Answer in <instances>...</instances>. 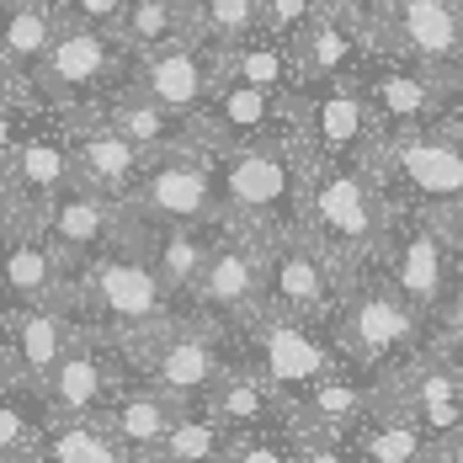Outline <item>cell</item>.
Segmentation results:
<instances>
[{
	"label": "cell",
	"mask_w": 463,
	"mask_h": 463,
	"mask_svg": "<svg viewBox=\"0 0 463 463\" xmlns=\"http://www.w3.org/2000/svg\"><path fill=\"white\" fill-rule=\"evenodd\" d=\"M128 213L139 224H219L224 192H219V155L208 144L165 149L144 165L139 192L128 197Z\"/></svg>",
	"instance_id": "52a82bcc"
},
{
	"label": "cell",
	"mask_w": 463,
	"mask_h": 463,
	"mask_svg": "<svg viewBox=\"0 0 463 463\" xmlns=\"http://www.w3.org/2000/svg\"><path fill=\"white\" fill-rule=\"evenodd\" d=\"M123 437L107 426V416H59L43 426L38 463H123Z\"/></svg>",
	"instance_id": "f546056e"
},
{
	"label": "cell",
	"mask_w": 463,
	"mask_h": 463,
	"mask_svg": "<svg viewBox=\"0 0 463 463\" xmlns=\"http://www.w3.org/2000/svg\"><path fill=\"white\" fill-rule=\"evenodd\" d=\"M437 463H463V426L442 442V448H437Z\"/></svg>",
	"instance_id": "b9f144b4"
},
{
	"label": "cell",
	"mask_w": 463,
	"mask_h": 463,
	"mask_svg": "<svg viewBox=\"0 0 463 463\" xmlns=\"http://www.w3.org/2000/svg\"><path fill=\"white\" fill-rule=\"evenodd\" d=\"M128 346H139L144 352V368H149V383L155 389H165L171 400H182V405H197V400H208L219 383H224V346H219V335L208 330V325H165V330H155V335H144V341H128Z\"/></svg>",
	"instance_id": "2e32d148"
},
{
	"label": "cell",
	"mask_w": 463,
	"mask_h": 463,
	"mask_svg": "<svg viewBox=\"0 0 463 463\" xmlns=\"http://www.w3.org/2000/svg\"><path fill=\"white\" fill-rule=\"evenodd\" d=\"M70 22H91V27H107V33H123V16L134 0H59Z\"/></svg>",
	"instance_id": "74e56055"
},
{
	"label": "cell",
	"mask_w": 463,
	"mask_h": 463,
	"mask_svg": "<svg viewBox=\"0 0 463 463\" xmlns=\"http://www.w3.org/2000/svg\"><path fill=\"white\" fill-rule=\"evenodd\" d=\"M64 123H70V144H75V171H80V182L96 186V192H107V197H118V203H128L144 182L149 155H144L139 144L128 139L101 107L70 112Z\"/></svg>",
	"instance_id": "44dd1931"
},
{
	"label": "cell",
	"mask_w": 463,
	"mask_h": 463,
	"mask_svg": "<svg viewBox=\"0 0 463 463\" xmlns=\"http://www.w3.org/2000/svg\"><path fill=\"white\" fill-rule=\"evenodd\" d=\"M293 53H298V70H304V80L357 75V59H368V33H357L352 22H341V16L320 11V16L304 27V38L293 43Z\"/></svg>",
	"instance_id": "4316f807"
},
{
	"label": "cell",
	"mask_w": 463,
	"mask_h": 463,
	"mask_svg": "<svg viewBox=\"0 0 463 463\" xmlns=\"http://www.w3.org/2000/svg\"><path fill=\"white\" fill-rule=\"evenodd\" d=\"M378 405H383V389L352 383L346 373L335 368L330 378H320V383L304 394L298 420H304V426H325V431H352V426H357V420H368Z\"/></svg>",
	"instance_id": "4dcf8cb0"
},
{
	"label": "cell",
	"mask_w": 463,
	"mask_h": 463,
	"mask_svg": "<svg viewBox=\"0 0 463 463\" xmlns=\"http://www.w3.org/2000/svg\"><path fill=\"white\" fill-rule=\"evenodd\" d=\"M420 320L426 315L383 278V282H368V288H346V298L335 309V341L363 368H389L416 346Z\"/></svg>",
	"instance_id": "9c48e42d"
},
{
	"label": "cell",
	"mask_w": 463,
	"mask_h": 463,
	"mask_svg": "<svg viewBox=\"0 0 463 463\" xmlns=\"http://www.w3.org/2000/svg\"><path fill=\"white\" fill-rule=\"evenodd\" d=\"M197 134H203V144H208L213 155H219V149H234V144L282 139V134H293V96L224 75L213 107L197 118Z\"/></svg>",
	"instance_id": "7402d4cb"
},
{
	"label": "cell",
	"mask_w": 463,
	"mask_h": 463,
	"mask_svg": "<svg viewBox=\"0 0 463 463\" xmlns=\"http://www.w3.org/2000/svg\"><path fill=\"white\" fill-rule=\"evenodd\" d=\"M304 186H309V149L298 144V134L219 149L224 219L240 230L267 240L304 230Z\"/></svg>",
	"instance_id": "6da1fadb"
},
{
	"label": "cell",
	"mask_w": 463,
	"mask_h": 463,
	"mask_svg": "<svg viewBox=\"0 0 463 463\" xmlns=\"http://www.w3.org/2000/svg\"><path fill=\"white\" fill-rule=\"evenodd\" d=\"M389 250V282L416 304L420 315H442L448 293H453V240L442 230L437 213L420 208H394V230L383 240Z\"/></svg>",
	"instance_id": "4fadbf2b"
},
{
	"label": "cell",
	"mask_w": 463,
	"mask_h": 463,
	"mask_svg": "<svg viewBox=\"0 0 463 463\" xmlns=\"http://www.w3.org/2000/svg\"><path fill=\"white\" fill-rule=\"evenodd\" d=\"M267 22V0H197V33L219 48L256 38Z\"/></svg>",
	"instance_id": "836d02e7"
},
{
	"label": "cell",
	"mask_w": 463,
	"mask_h": 463,
	"mask_svg": "<svg viewBox=\"0 0 463 463\" xmlns=\"http://www.w3.org/2000/svg\"><path fill=\"white\" fill-rule=\"evenodd\" d=\"M442 346H448V357H463V282L442 304Z\"/></svg>",
	"instance_id": "f35d334b"
},
{
	"label": "cell",
	"mask_w": 463,
	"mask_h": 463,
	"mask_svg": "<svg viewBox=\"0 0 463 463\" xmlns=\"http://www.w3.org/2000/svg\"><path fill=\"white\" fill-rule=\"evenodd\" d=\"M394 230V197L363 160H315L304 186V234H315L335 261H368Z\"/></svg>",
	"instance_id": "3957f363"
},
{
	"label": "cell",
	"mask_w": 463,
	"mask_h": 463,
	"mask_svg": "<svg viewBox=\"0 0 463 463\" xmlns=\"http://www.w3.org/2000/svg\"><path fill=\"white\" fill-rule=\"evenodd\" d=\"M176 298L182 293L160 278V267L144 256L139 240L86 261L70 288V304L80 309L86 330L123 335V341H144V335L176 325Z\"/></svg>",
	"instance_id": "7a4b0ae2"
},
{
	"label": "cell",
	"mask_w": 463,
	"mask_h": 463,
	"mask_svg": "<svg viewBox=\"0 0 463 463\" xmlns=\"http://www.w3.org/2000/svg\"><path fill=\"white\" fill-rule=\"evenodd\" d=\"M0 182H5V203H22L33 213H43L59 192L80 182L75 171V144H70V123L64 128H16L5 118L0 128Z\"/></svg>",
	"instance_id": "5bb4252c"
},
{
	"label": "cell",
	"mask_w": 463,
	"mask_h": 463,
	"mask_svg": "<svg viewBox=\"0 0 463 463\" xmlns=\"http://www.w3.org/2000/svg\"><path fill=\"white\" fill-rule=\"evenodd\" d=\"M234 442H240V431L208 400H197V405H182V416L171 426L165 448L149 463H230Z\"/></svg>",
	"instance_id": "83f0119b"
},
{
	"label": "cell",
	"mask_w": 463,
	"mask_h": 463,
	"mask_svg": "<svg viewBox=\"0 0 463 463\" xmlns=\"http://www.w3.org/2000/svg\"><path fill=\"white\" fill-rule=\"evenodd\" d=\"M250 325V368L267 373V383L278 389L282 400L298 411L304 394L335 373V352L320 330L298 315H278V309H261Z\"/></svg>",
	"instance_id": "7c38bea8"
},
{
	"label": "cell",
	"mask_w": 463,
	"mask_h": 463,
	"mask_svg": "<svg viewBox=\"0 0 463 463\" xmlns=\"http://www.w3.org/2000/svg\"><path fill=\"white\" fill-rule=\"evenodd\" d=\"M197 33V0H134L123 16V43L134 53L165 48Z\"/></svg>",
	"instance_id": "1f68e13d"
},
{
	"label": "cell",
	"mask_w": 463,
	"mask_h": 463,
	"mask_svg": "<svg viewBox=\"0 0 463 463\" xmlns=\"http://www.w3.org/2000/svg\"><path fill=\"white\" fill-rule=\"evenodd\" d=\"M80 335H86V320H80V309L70 298L27 304V309L5 304V378L43 383Z\"/></svg>",
	"instance_id": "ffe728a7"
},
{
	"label": "cell",
	"mask_w": 463,
	"mask_h": 463,
	"mask_svg": "<svg viewBox=\"0 0 463 463\" xmlns=\"http://www.w3.org/2000/svg\"><path fill=\"white\" fill-rule=\"evenodd\" d=\"M293 134L315 160H368L378 144V118L357 75L304 80L293 96Z\"/></svg>",
	"instance_id": "ba28073f"
},
{
	"label": "cell",
	"mask_w": 463,
	"mask_h": 463,
	"mask_svg": "<svg viewBox=\"0 0 463 463\" xmlns=\"http://www.w3.org/2000/svg\"><path fill=\"white\" fill-rule=\"evenodd\" d=\"M128 139L139 144L144 155L155 160V155H165V149H182V144H203L197 134V123L182 118V112H171V107H160L155 96L134 91V86H123V91H112L107 101H96Z\"/></svg>",
	"instance_id": "d4e9b609"
},
{
	"label": "cell",
	"mask_w": 463,
	"mask_h": 463,
	"mask_svg": "<svg viewBox=\"0 0 463 463\" xmlns=\"http://www.w3.org/2000/svg\"><path fill=\"white\" fill-rule=\"evenodd\" d=\"M38 219H43L48 240L70 256L75 272H80L86 261H96V256H107V250H118V245L134 240V213H128V203H118V197H107V192H96V186H86V182H75L70 192H59Z\"/></svg>",
	"instance_id": "d6986e66"
},
{
	"label": "cell",
	"mask_w": 463,
	"mask_h": 463,
	"mask_svg": "<svg viewBox=\"0 0 463 463\" xmlns=\"http://www.w3.org/2000/svg\"><path fill=\"white\" fill-rule=\"evenodd\" d=\"M203 315L219 320H256L267 309V234H250L224 219L219 245L203 267V282L192 288Z\"/></svg>",
	"instance_id": "9a60e30c"
},
{
	"label": "cell",
	"mask_w": 463,
	"mask_h": 463,
	"mask_svg": "<svg viewBox=\"0 0 463 463\" xmlns=\"http://www.w3.org/2000/svg\"><path fill=\"white\" fill-rule=\"evenodd\" d=\"M182 416V400H171L165 389H128V394H118L112 405H107V426L123 437V448L128 453H144V458H155L160 448H165V437H171V426Z\"/></svg>",
	"instance_id": "484cf974"
},
{
	"label": "cell",
	"mask_w": 463,
	"mask_h": 463,
	"mask_svg": "<svg viewBox=\"0 0 463 463\" xmlns=\"http://www.w3.org/2000/svg\"><path fill=\"white\" fill-rule=\"evenodd\" d=\"M426 453H431L426 426H420L411 411H400V405L389 400V389H383L378 420H373V431L363 437V458L368 463H426Z\"/></svg>",
	"instance_id": "d6a6232c"
},
{
	"label": "cell",
	"mask_w": 463,
	"mask_h": 463,
	"mask_svg": "<svg viewBox=\"0 0 463 463\" xmlns=\"http://www.w3.org/2000/svg\"><path fill=\"white\" fill-rule=\"evenodd\" d=\"M128 86L197 123L213 107L219 86H224V48L208 43L203 33H192V38H176V43H165V48L134 53Z\"/></svg>",
	"instance_id": "8fae6325"
},
{
	"label": "cell",
	"mask_w": 463,
	"mask_h": 463,
	"mask_svg": "<svg viewBox=\"0 0 463 463\" xmlns=\"http://www.w3.org/2000/svg\"><path fill=\"white\" fill-rule=\"evenodd\" d=\"M315 16H320V0H267V22H261V33L293 48Z\"/></svg>",
	"instance_id": "e575fe53"
},
{
	"label": "cell",
	"mask_w": 463,
	"mask_h": 463,
	"mask_svg": "<svg viewBox=\"0 0 463 463\" xmlns=\"http://www.w3.org/2000/svg\"><path fill=\"white\" fill-rule=\"evenodd\" d=\"M373 59H378V70H373L368 80L363 75L357 80L368 91L373 118H378V139L383 134H416V128L448 123V107H453V96L463 86L420 70V64H405V59H383V53H373Z\"/></svg>",
	"instance_id": "ac0fdd59"
},
{
	"label": "cell",
	"mask_w": 463,
	"mask_h": 463,
	"mask_svg": "<svg viewBox=\"0 0 463 463\" xmlns=\"http://www.w3.org/2000/svg\"><path fill=\"white\" fill-rule=\"evenodd\" d=\"M123 70H134V48L123 43V33H107V27H91V22H70L64 16V33L53 53L43 59V70L33 75L27 96L38 107H53V112H86L101 101V91H112L123 80Z\"/></svg>",
	"instance_id": "5b68a950"
},
{
	"label": "cell",
	"mask_w": 463,
	"mask_h": 463,
	"mask_svg": "<svg viewBox=\"0 0 463 463\" xmlns=\"http://www.w3.org/2000/svg\"><path fill=\"white\" fill-rule=\"evenodd\" d=\"M368 53L405 59L463 86V0H378Z\"/></svg>",
	"instance_id": "8992f818"
},
{
	"label": "cell",
	"mask_w": 463,
	"mask_h": 463,
	"mask_svg": "<svg viewBox=\"0 0 463 463\" xmlns=\"http://www.w3.org/2000/svg\"><path fill=\"white\" fill-rule=\"evenodd\" d=\"M373 5H378V0H320V11H330V16H341V22H352L357 33H368Z\"/></svg>",
	"instance_id": "ab89813d"
},
{
	"label": "cell",
	"mask_w": 463,
	"mask_h": 463,
	"mask_svg": "<svg viewBox=\"0 0 463 463\" xmlns=\"http://www.w3.org/2000/svg\"><path fill=\"white\" fill-rule=\"evenodd\" d=\"M38 389H43V400H48V420H59V416H107V405L118 400V394H112L107 346L86 330V335L59 357V368L48 373Z\"/></svg>",
	"instance_id": "cb8c5ba5"
},
{
	"label": "cell",
	"mask_w": 463,
	"mask_h": 463,
	"mask_svg": "<svg viewBox=\"0 0 463 463\" xmlns=\"http://www.w3.org/2000/svg\"><path fill=\"white\" fill-rule=\"evenodd\" d=\"M346 261H335L315 234L293 230L267 240V309L320 320L346 298Z\"/></svg>",
	"instance_id": "30bf717a"
},
{
	"label": "cell",
	"mask_w": 463,
	"mask_h": 463,
	"mask_svg": "<svg viewBox=\"0 0 463 463\" xmlns=\"http://www.w3.org/2000/svg\"><path fill=\"white\" fill-rule=\"evenodd\" d=\"M383 192L405 197L420 213H448L463 203V128L437 123L416 134H383L363 160Z\"/></svg>",
	"instance_id": "277c9868"
},
{
	"label": "cell",
	"mask_w": 463,
	"mask_h": 463,
	"mask_svg": "<svg viewBox=\"0 0 463 463\" xmlns=\"http://www.w3.org/2000/svg\"><path fill=\"white\" fill-rule=\"evenodd\" d=\"M298 463H352L346 431H325V426H304L298 431Z\"/></svg>",
	"instance_id": "8d00e7d4"
},
{
	"label": "cell",
	"mask_w": 463,
	"mask_h": 463,
	"mask_svg": "<svg viewBox=\"0 0 463 463\" xmlns=\"http://www.w3.org/2000/svg\"><path fill=\"white\" fill-rule=\"evenodd\" d=\"M208 405H213L219 416L230 420L240 437H250V431H267V426L278 420V411H293V405L282 400L278 389L267 383V373H256L250 363H245V368H230V373H224V383L208 394Z\"/></svg>",
	"instance_id": "f1b7e54d"
},
{
	"label": "cell",
	"mask_w": 463,
	"mask_h": 463,
	"mask_svg": "<svg viewBox=\"0 0 463 463\" xmlns=\"http://www.w3.org/2000/svg\"><path fill=\"white\" fill-rule=\"evenodd\" d=\"M437 219H442V230H448V240H453V245L463 250V203H458V208H448V213H437Z\"/></svg>",
	"instance_id": "60d3db41"
},
{
	"label": "cell",
	"mask_w": 463,
	"mask_h": 463,
	"mask_svg": "<svg viewBox=\"0 0 463 463\" xmlns=\"http://www.w3.org/2000/svg\"><path fill=\"white\" fill-rule=\"evenodd\" d=\"M230 463H298V437H278V431H250L234 442Z\"/></svg>",
	"instance_id": "d590c367"
},
{
	"label": "cell",
	"mask_w": 463,
	"mask_h": 463,
	"mask_svg": "<svg viewBox=\"0 0 463 463\" xmlns=\"http://www.w3.org/2000/svg\"><path fill=\"white\" fill-rule=\"evenodd\" d=\"M64 33V5L59 0H5V43H0V70H5V101L33 107V75L43 70Z\"/></svg>",
	"instance_id": "603a6c76"
},
{
	"label": "cell",
	"mask_w": 463,
	"mask_h": 463,
	"mask_svg": "<svg viewBox=\"0 0 463 463\" xmlns=\"http://www.w3.org/2000/svg\"><path fill=\"white\" fill-rule=\"evenodd\" d=\"M70 288H75V267L48 240L43 219L22 203H5V304L11 309L53 304L70 298Z\"/></svg>",
	"instance_id": "e0dca14e"
}]
</instances>
